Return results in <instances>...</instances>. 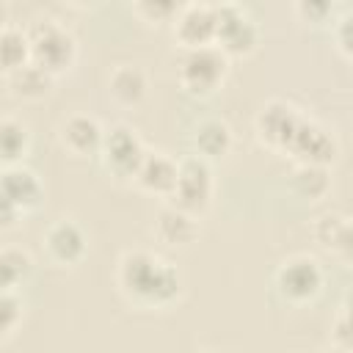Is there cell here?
Instances as JSON below:
<instances>
[{"instance_id": "25", "label": "cell", "mask_w": 353, "mask_h": 353, "mask_svg": "<svg viewBox=\"0 0 353 353\" xmlns=\"http://www.w3.org/2000/svg\"><path fill=\"white\" fill-rule=\"evenodd\" d=\"M331 336H334V347H342V350H350L353 353V314L350 312H339L336 320H334V328H331Z\"/></svg>"}, {"instance_id": "6", "label": "cell", "mask_w": 353, "mask_h": 353, "mask_svg": "<svg viewBox=\"0 0 353 353\" xmlns=\"http://www.w3.org/2000/svg\"><path fill=\"white\" fill-rule=\"evenodd\" d=\"M215 11V44L226 55H248L259 41V28L248 11L237 3H218Z\"/></svg>"}, {"instance_id": "15", "label": "cell", "mask_w": 353, "mask_h": 353, "mask_svg": "<svg viewBox=\"0 0 353 353\" xmlns=\"http://www.w3.org/2000/svg\"><path fill=\"white\" fill-rule=\"evenodd\" d=\"M152 234L165 245H188L199 237V218L168 204L157 212V218L152 223Z\"/></svg>"}, {"instance_id": "28", "label": "cell", "mask_w": 353, "mask_h": 353, "mask_svg": "<svg viewBox=\"0 0 353 353\" xmlns=\"http://www.w3.org/2000/svg\"><path fill=\"white\" fill-rule=\"evenodd\" d=\"M331 251H336L339 256H345L347 262H353V218H345V223L339 229V237H336V243H334Z\"/></svg>"}, {"instance_id": "12", "label": "cell", "mask_w": 353, "mask_h": 353, "mask_svg": "<svg viewBox=\"0 0 353 353\" xmlns=\"http://www.w3.org/2000/svg\"><path fill=\"white\" fill-rule=\"evenodd\" d=\"M44 251L55 265H77L85 251H88V237L83 232L80 223L69 221V218H58L55 223L47 226L44 232Z\"/></svg>"}, {"instance_id": "21", "label": "cell", "mask_w": 353, "mask_h": 353, "mask_svg": "<svg viewBox=\"0 0 353 353\" xmlns=\"http://www.w3.org/2000/svg\"><path fill=\"white\" fill-rule=\"evenodd\" d=\"M290 182H292V190L309 201L323 199L331 188V176H328L325 165H298L290 176Z\"/></svg>"}, {"instance_id": "17", "label": "cell", "mask_w": 353, "mask_h": 353, "mask_svg": "<svg viewBox=\"0 0 353 353\" xmlns=\"http://www.w3.org/2000/svg\"><path fill=\"white\" fill-rule=\"evenodd\" d=\"M108 91L121 105H138L146 97V74L141 66L121 63L108 77Z\"/></svg>"}, {"instance_id": "26", "label": "cell", "mask_w": 353, "mask_h": 353, "mask_svg": "<svg viewBox=\"0 0 353 353\" xmlns=\"http://www.w3.org/2000/svg\"><path fill=\"white\" fill-rule=\"evenodd\" d=\"M176 3H152V0H143L135 6V14L146 17L149 22H163V19H174L176 17Z\"/></svg>"}, {"instance_id": "30", "label": "cell", "mask_w": 353, "mask_h": 353, "mask_svg": "<svg viewBox=\"0 0 353 353\" xmlns=\"http://www.w3.org/2000/svg\"><path fill=\"white\" fill-rule=\"evenodd\" d=\"M342 309H345V312H350V314H353V287H350V290H347V292H345V301H342Z\"/></svg>"}, {"instance_id": "2", "label": "cell", "mask_w": 353, "mask_h": 353, "mask_svg": "<svg viewBox=\"0 0 353 353\" xmlns=\"http://www.w3.org/2000/svg\"><path fill=\"white\" fill-rule=\"evenodd\" d=\"M30 36V55L33 63L44 66L50 74H58L69 69L77 58V41L74 36L55 19H36L28 28Z\"/></svg>"}, {"instance_id": "1", "label": "cell", "mask_w": 353, "mask_h": 353, "mask_svg": "<svg viewBox=\"0 0 353 353\" xmlns=\"http://www.w3.org/2000/svg\"><path fill=\"white\" fill-rule=\"evenodd\" d=\"M116 281L121 292L141 306H168L182 292L179 270L171 262L141 248L121 254Z\"/></svg>"}, {"instance_id": "4", "label": "cell", "mask_w": 353, "mask_h": 353, "mask_svg": "<svg viewBox=\"0 0 353 353\" xmlns=\"http://www.w3.org/2000/svg\"><path fill=\"white\" fill-rule=\"evenodd\" d=\"M226 66H229V55L218 44L188 50L185 58H182V63H179V83L190 94L207 97L226 77Z\"/></svg>"}, {"instance_id": "31", "label": "cell", "mask_w": 353, "mask_h": 353, "mask_svg": "<svg viewBox=\"0 0 353 353\" xmlns=\"http://www.w3.org/2000/svg\"><path fill=\"white\" fill-rule=\"evenodd\" d=\"M328 353H350V350H342V347H334V350H328Z\"/></svg>"}, {"instance_id": "10", "label": "cell", "mask_w": 353, "mask_h": 353, "mask_svg": "<svg viewBox=\"0 0 353 353\" xmlns=\"http://www.w3.org/2000/svg\"><path fill=\"white\" fill-rule=\"evenodd\" d=\"M44 199L41 179L25 165H6L0 176V204L14 207L19 215L36 210Z\"/></svg>"}, {"instance_id": "7", "label": "cell", "mask_w": 353, "mask_h": 353, "mask_svg": "<svg viewBox=\"0 0 353 353\" xmlns=\"http://www.w3.org/2000/svg\"><path fill=\"white\" fill-rule=\"evenodd\" d=\"M146 152L149 149L130 124H113L110 130H105V141L99 149L102 163L113 176H135Z\"/></svg>"}, {"instance_id": "13", "label": "cell", "mask_w": 353, "mask_h": 353, "mask_svg": "<svg viewBox=\"0 0 353 353\" xmlns=\"http://www.w3.org/2000/svg\"><path fill=\"white\" fill-rule=\"evenodd\" d=\"M58 141L66 152L72 154H94L102 149V141H105V130L102 124L88 116V113H72L61 121L58 127Z\"/></svg>"}, {"instance_id": "27", "label": "cell", "mask_w": 353, "mask_h": 353, "mask_svg": "<svg viewBox=\"0 0 353 353\" xmlns=\"http://www.w3.org/2000/svg\"><path fill=\"white\" fill-rule=\"evenodd\" d=\"M334 39H336V47H339L347 58H353V11H345V14L336 19Z\"/></svg>"}, {"instance_id": "16", "label": "cell", "mask_w": 353, "mask_h": 353, "mask_svg": "<svg viewBox=\"0 0 353 353\" xmlns=\"http://www.w3.org/2000/svg\"><path fill=\"white\" fill-rule=\"evenodd\" d=\"M190 141H193V149H196L199 157L215 160V157L229 154V149H232V130L221 119H201L193 127V138Z\"/></svg>"}, {"instance_id": "18", "label": "cell", "mask_w": 353, "mask_h": 353, "mask_svg": "<svg viewBox=\"0 0 353 353\" xmlns=\"http://www.w3.org/2000/svg\"><path fill=\"white\" fill-rule=\"evenodd\" d=\"M6 77H8V85H11V91L17 97H22V99H41L50 91L55 74H50L44 66H39V63L30 61V63L8 72Z\"/></svg>"}, {"instance_id": "20", "label": "cell", "mask_w": 353, "mask_h": 353, "mask_svg": "<svg viewBox=\"0 0 353 353\" xmlns=\"http://www.w3.org/2000/svg\"><path fill=\"white\" fill-rule=\"evenodd\" d=\"M30 149V132L28 127L14 119V116H6L0 121V152H3V163L6 165H19V160L28 154Z\"/></svg>"}, {"instance_id": "23", "label": "cell", "mask_w": 353, "mask_h": 353, "mask_svg": "<svg viewBox=\"0 0 353 353\" xmlns=\"http://www.w3.org/2000/svg\"><path fill=\"white\" fill-rule=\"evenodd\" d=\"M19 323H22V298H19L14 290H3V298H0V325H3V336H11Z\"/></svg>"}, {"instance_id": "9", "label": "cell", "mask_w": 353, "mask_h": 353, "mask_svg": "<svg viewBox=\"0 0 353 353\" xmlns=\"http://www.w3.org/2000/svg\"><path fill=\"white\" fill-rule=\"evenodd\" d=\"M336 138L317 121L303 119L287 154H292L298 160V165H331L336 160Z\"/></svg>"}, {"instance_id": "3", "label": "cell", "mask_w": 353, "mask_h": 353, "mask_svg": "<svg viewBox=\"0 0 353 353\" xmlns=\"http://www.w3.org/2000/svg\"><path fill=\"white\" fill-rule=\"evenodd\" d=\"M212 190H215V179H212L210 160L190 154V157L179 160V179H176V188H174L168 204L199 218L210 207Z\"/></svg>"}, {"instance_id": "5", "label": "cell", "mask_w": 353, "mask_h": 353, "mask_svg": "<svg viewBox=\"0 0 353 353\" xmlns=\"http://www.w3.org/2000/svg\"><path fill=\"white\" fill-rule=\"evenodd\" d=\"M323 268L314 256H306V254H298V256H290L279 265L273 281H276V290L284 301L290 303H306V301H314L323 290Z\"/></svg>"}, {"instance_id": "11", "label": "cell", "mask_w": 353, "mask_h": 353, "mask_svg": "<svg viewBox=\"0 0 353 353\" xmlns=\"http://www.w3.org/2000/svg\"><path fill=\"white\" fill-rule=\"evenodd\" d=\"M174 36L182 47L199 50L215 44V11L207 3H188L174 17Z\"/></svg>"}, {"instance_id": "24", "label": "cell", "mask_w": 353, "mask_h": 353, "mask_svg": "<svg viewBox=\"0 0 353 353\" xmlns=\"http://www.w3.org/2000/svg\"><path fill=\"white\" fill-rule=\"evenodd\" d=\"M342 223H345V218L342 215H331V212H325L320 221H317V226H314V237L320 240V245L323 248H334V243H336V237H339V229H342Z\"/></svg>"}, {"instance_id": "29", "label": "cell", "mask_w": 353, "mask_h": 353, "mask_svg": "<svg viewBox=\"0 0 353 353\" xmlns=\"http://www.w3.org/2000/svg\"><path fill=\"white\" fill-rule=\"evenodd\" d=\"M295 11L303 14V17L312 19V22H323V19L331 14V6H328V3H298Z\"/></svg>"}, {"instance_id": "22", "label": "cell", "mask_w": 353, "mask_h": 353, "mask_svg": "<svg viewBox=\"0 0 353 353\" xmlns=\"http://www.w3.org/2000/svg\"><path fill=\"white\" fill-rule=\"evenodd\" d=\"M33 270V259L22 248H3L0 251V281L3 290H17Z\"/></svg>"}, {"instance_id": "8", "label": "cell", "mask_w": 353, "mask_h": 353, "mask_svg": "<svg viewBox=\"0 0 353 353\" xmlns=\"http://www.w3.org/2000/svg\"><path fill=\"white\" fill-rule=\"evenodd\" d=\"M303 116L284 99H270L259 108L256 119H254V130H256V138L270 146V149H279V152H287L298 127H301Z\"/></svg>"}, {"instance_id": "14", "label": "cell", "mask_w": 353, "mask_h": 353, "mask_svg": "<svg viewBox=\"0 0 353 353\" xmlns=\"http://www.w3.org/2000/svg\"><path fill=\"white\" fill-rule=\"evenodd\" d=\"M132 179L141 190L171 199L176 179H179V163L174 157H168L165 152H146V157H143V163Z\"/></svg>"}, {"instance_id": "19", "label": "cell", "mask_w": 353, "mask_h": 353, "mask_svg": "<svg viewBox=\"0 0 353 353\" xmlns=\"http://www.w3.org/2000/svg\"><path fill=\"white\" fill-rule=\"evenodd\" d=\"M0 61H3L6 74L33 61L28 30H22L19 25H6L0 30Z\"/></svg>"}]
</instances>
